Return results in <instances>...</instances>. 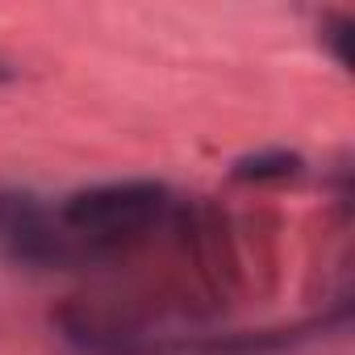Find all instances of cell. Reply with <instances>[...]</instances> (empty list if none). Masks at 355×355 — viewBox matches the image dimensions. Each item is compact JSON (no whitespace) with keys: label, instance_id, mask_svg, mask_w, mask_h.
I'll return each instance as SVG.
<instances>
[{"label":"cell","instance_id":"obj_1","mask_svg":"<svg viewBox=\"0 0 355 355\" xmlns=\"http://www.w3.org/2000/svg\"><path fill=\"white\" fill-rule=\"evenodd\" d=\"M167 209V189L155 180H121L71 193L59 209V222L84 239H117L150 226Z\"/></svg>","mask_w":355,"mask_h":355},{"label":"cell","instance_id":"obj_2","mask_svg":"<svg viewBox=\"0 0 355 355\" xmlns=\"http://www.w3.org/2000/svg\"><path fill=\"white\" fill-rule=\"evenodd\" d=\"M301 171V155L293 150H259V155H247L234 163V180L243 184H268V180H293Z\"/></svg>","mask_w":355,"mask_h":355},{"label":"cell","instance_id":"obj_3","mask_svg":"<svg viewBox=\"0 0 355 355\" xmlns=\"http://www.w3.org/2000/svg\"><path fill=\"white\" fill-rule=\"evenodd\" d=\"M0 80H9V71H5V67H0Z\"/></svg>","mask_w":355,"mask_h":355}]
</instances>
